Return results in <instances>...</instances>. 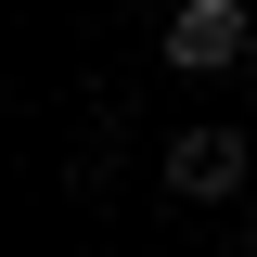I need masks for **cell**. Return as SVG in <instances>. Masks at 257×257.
I'll return each mask as SVG.
<instances>
[{"mask_svg":"<svg viewBox=\"0 0 257 257\" xmlns=\"http://www.w3.org/2000/svg\"><path fill=\"white\" fill-rule=\"evenodd\" d=\"M155 52H167V77H231V64H257V13L244 0H180L155 26Z\"/></svg>","mask_w":257,"mask_h":257,"instance_id":"1","label":"cell"},{"mask_svg":"<svg viewBox=\"0 0 257 257\" xmlns=\"http://www.w3.org/2000/svg\"><path fill=\"white\" fill-rule=\"evenodd\" d=\"M155 180L180 193V206H231V193L257 180V155H244V128H219V116H206V128H180V142L155 155Z\"/></svg>","mask_w":257,"mask_h":257,"instance_id":"2","label":"cell"},{"mask_svg":"<svg viewBox=\"0 0 257 257\" xmlns=\"http://www.w3.org/2000/svg\"><path fill=\"white\" fill-rule=\"evenodd\" d=\"M64 193H116V128H90V142L64 155Z\"/></svg>","mask_w":257,"mask_h":257,"instance_id":"3","label":"cell"},{"mask_svg":"<svg viewBox=\"0 0 257 257\" xmlns=\"http://www.w3.org/2000/svg\"><path fill=\"white\" fill-rule=\"evenodd\" d=\"M244 244H257V206H244Z\"/></svg>","mask_w":257,"mask_h":257,"instance_id":"4","label":"cell"}]
</instances>
